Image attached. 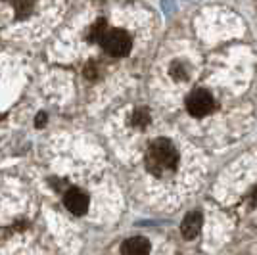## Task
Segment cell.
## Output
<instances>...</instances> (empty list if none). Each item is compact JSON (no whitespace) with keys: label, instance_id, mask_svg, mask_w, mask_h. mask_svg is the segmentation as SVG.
I'll list each match as a JSON object with an SVG mask.
<instances>
[{"label":"cell","instance_id":"1","mask_svg":"<svg viewBox=\"0 0 257 255\" xmlns=\"http://www.w3.org/2000/svg\"><path fill=\"white\" fill-rule=\"evenodd\" d=\"M177 161H179V154L169 140L158 139L156 142H152L148 156H146V163H148V169L152 173L165 175V173L175 169Z\"/></svg>","mask_w":257,"mask_h":255},{"label":"cell","instance_id":"2","mask_svg":"<svg viewBox=\"0 0 257 255\" xmlns=\"http://www.w3.org/2000/svg\"><path fill=\"white\" fill-rule=\"evenodd\" d=\"M102 44H104V50H106L109 56H115V58L125 56V54L131 50V46H133L131 37H128L127 33L119 31V29L107 31V35L104 37Z\"/></svg>","mask_w":257,"mask_h":255},{"label":"cell","instance_id":"3","mask_svg":"<svg viewBox=\"0 0 257 255\" xmlns=\"http://www.w3.org/2000/svg\"><path fill=\"white\" fill-rule=\"evenodd\" d=\"M186 107H188V111L194 117H202L213 109V98H211L209 92H205V90H196L188 98Z\"/></svg>","mask_w":257,"mask_h":255},{"label":"cell","instance_id":"4","mask_svg":"<svg viewBox=\"0 0 257 255\" xmlns=\"http://www.w3.org/2000/svg\"><path fill=\"white\" fill-rule=\"evenodd\" d=\"M64 203H65V207L73 213V215H83V213L88 209V196H86L83 190L71 188V190L65 192Z\"/></svg>","mask_w":257,"mask_h":255},{"label":"cell","instance_id":"5","mask_svg":"<svg viewBox=\"0 0 257 255\" xmlns=\"http://www.w3.org/2000/svg\"><path fill=\"white\" fill-rule=\"evenodd\" d=\"M200 228H202V215L198 211L188 213V215L182 219L181 232L186 240H194V238L200 234Z\"/></svg>","mask_w":257,"mask_h":255},{"label":"cell","instance_id":"6","mask_svg":"<svg viewBox=\"0 0 257 255\" xmlns=\"http://www.w3.org/2000/svg\"><path fill=\"white\" fill-rule=\"evenodd\" d=\"M121 255H150V244L146 238H128L121 245Z\"/></svg>","mask_w":257,"mask_h":255},{"label":"cell","instance_id":"7","mask_svg":"<svg viewBox=\"0 0 257 255\" xmlns=\"http://www.w3.org/2000/svg\"><path fill=\"white\" fill-rule=\"evenodd\" d=\"M107 35V27L104 22H98L92 29H90V39L94 41V43H98V41H104V37Z\"/></svg>","mask_w":257,"mask_h":255},{"label":"cell","instance_id":"8","mask_svg":"<svg viewBox=\"0 0 257 255\" xmlns=\"http://www.w3.org/2000/svg\"><path fill=\"white\" fill-rule=\"evenodd\" d=\"M133 123H135V125H139V127H146V125L150 123V115H148V111H144V109L137 111L135 117H133Z\"/></svg>","mask_w":257,"mask_h":255},{"label":"cell","instance_id":"9","mask_svg":"<svg viewBox=\"0 0 257 255\" xmlns=\"http://www.w3.org/2000/svg\"><path fill=\"white\" fill-rule=\"evenodd\" d=\"M31 10V0H16V12L18 16H25Z\"/></svg>","mask_w":257,"mask_h":255},{"label":"cell","instance_id":"10","mask_svg":"<svg viewBox=\"0 0 257 255\" xmlns=\"http://www.w3.org/2000/svg\"><path fill=\"white\" fill-rule=\"evenodd\" d=\"M171 75L175 79H184L186 77V71H184V65L182 64H175L171 67Z\"/></svg>","mask_w":257,"mask_h":255},{"label":"cell","instance_id":"11","mask_svg":"<svg viewBox=\"0 0 257 255\" xmlns=\"http://www.w3.org/2000/svg\"><path fill=\"white\" fill-rule=\"evenodd\" d=\"M86 77H88V79H94V77H96V65H88V67H86Z\"/></svg>","mask_w":257,"mask_h":255},{"label":"cell","instance_id":"12","mask_svg":"<svg viewBox=\"0 0 257 255\" xmlns=\"http://www.w3.org/2000/svg\"><path fill=\"white\" fill-rule=\"evenodd\" d=\"M44 123H46V113H41L37 117V127H43Z\"/></svg>","mask_w":257,"mask_h":255},{"label":"cell","instance_id":"13","mask_svg":"<svg viewBox=\"0 0 257 255\" xmlns=\"http://www.w3.org/2000/svg\"><path fill=\"white\" fill-rule=\"evenodd\" d=\"M251 203H253V205H257V188L253 190V194H251Z\"/></svg>","mask_w":257,"mask_h":255}]
</instances>
